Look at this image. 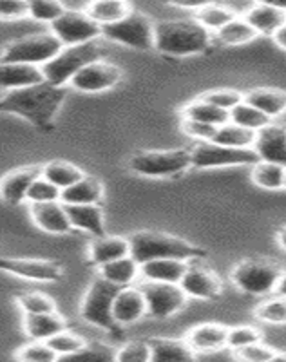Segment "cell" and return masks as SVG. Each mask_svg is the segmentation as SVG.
Listing matches in <instances>:
<instances>
[{
  "instance_id": "ba28073f",
  "label": "cell",
  "mask_w": 286,
  "mask_h": 362,
  "mask_svg": "<svg viewBox=\"0 0 286 362\" xmlns=\"http://www.w3.org/2000/svg\"><path fill=\"white\" fill-rule=\"evenodd\" d=\"M102 37L131 49L151 51L154 49V22L145 13L131 9L122 21L103 25Z\"/></svg>"
},
{
  "instance_id": "6f0895ef",
  "label": "cell",
  "mask_w": 286,
  "mask_h": 362,
  "mask_svg": "<svg viewBox=\"0 0 286 362\" xmlns=\"http://www.w3.org/2000/svg\"><path fill=\"white\" fill-rule=\"evenodd\" d=\"M275 292L281 293V296L286 297V272H285V274H282V277H281V281H279L278 290H275Z\"/></svg>"
},
{
  "instance_id": "f5cc1de1",
  "label": "cell",
  "mask_w": 286,
  "mask_h": 362,
  "mask_svg": "<svg viewBox=\"0 0 286 362\" xmlns=\"http://www.w3.org/2000/svg\"><path fill=\"white\" fill-rule=\"evenodd\" d=\"M214 2H217V0H168V4H172L174 8L193 9V11H198V9L214 4Z\"/></svg>"
},
{
  "instance_id": "7dc6e473",
  "label": "cell",
  "mask_w": 286,
  "mask_h": 362,
  "mask_svg": "<svg viewBox=\"0 0 286 362\" xmlns=\"http://www.w3.org/2000/svg\"><path fill=\"white\" fill-rule=\"evenodd\" d=\"M200 98L205 100V102L212 103V105H216V107L223 109V111H230V109L236 107L237 103L243 102L245 93L236 89H212L203 93Z\"/></svg>"
},
{
  "instance_id": "bcb514c9",
  "label": "cell",
  "mask_w": 286,
  "mask_h": 362,
  "mask_svg": "<svg viewBox=\"0 0 286 362\" xmlns=\"http://www.w3.org/2000/svg\"><path fill=\"white\" fill-rule=\"evenodd\" d=\"M263 341V332L256 326L241 325V326H229V335H227V348L229 350H237L252 342Z\"/></svg>"
},
{
  "instance_id": "6da1fadb",
  "label": "cell",
  "mask_w": 286,
  "mask_h": 362,
  "mask_svg": "<svg viewBox=\"0 0 286 362\" xmlns=\"http://www.w3.org/2000/svg\"><path fill=\"white\" fill-rule=\"evenodd\" d=\"M67 98V87L40 82L35 86L9 89L0 98V115H17L44 132L55 129V118Z\"/></svg>"
},
{
  "instance_id": "7402d4cb",
  "label": "cell",
  "mask_w": 286,
  "mask_h": 362,
  "mask_svg": "<svg viewBox=\"0 0 286 362\" xmlns=\"http://www.w3.org/2000/svg\"><path fill=\"white\" fill-rule=\"evenodd\" d=\"M24 332L29 339L33 341H47L53 337L58 332L69 328V322L66 321V317L55 310V312H44V313H24Z\"/></svg>"
},
{
  "instance_id": "f907efd6",
  "label": "cell",
  "mask_w": 286,
  "mask_h": 362,
  "mask_svg": "<svg viewBox=\"0 0 286 362\" xmlns=\"http://www.w3.org/2000/svg\"><path fill=\"white\" fill-rule=\"evenodd\" d=\"M28 17L25 0H0V21H21Z\"/></svg>"
},
{
  "instance_id": "e575fe53",
  "label": "cell",
  "mask_w": 286,
  "mask_h": 362,
  "mask_svg": "<svg viewBox=\"0 0 286 362\" xmlns=\"http://www.w3.org/2000/svg\"><path fill=\"white\" fill-rule=\"evenodd\" d=\"M42 176H44L45 180H50L53 185L58 187V189L64 190L67 189V187L73 185V183H76L80 177L86 176V173H84L80 167H76V165L69 163V161L57 160L42 165Z\"/></svg>"
},
{
  "instance_id": "8d00e7d4",
  "label": "cell",
  "mask_w": 286,
  "mask_h": 362,
  "mask_svg": "<svg viewBox=\"0 0 286 362\" xmlns=\"http://www.w3.org/2000/svg\"><path fill=\"white\" fill-rule=\"evenodd\" d=\"M253 317L266 325H286V297L281 293H270L253 308Z\"/></svg>"
},
{
  "instance_id": "4316f807",
  "label": "cell",
  "mask_w": 286,
  "mask_h": 362,
  "mask_svg": "<svg viewBox=\"0 0 286 362\" xmlns=\"http://www.w3.org/2000/svg\"><path fill=\"white\" fill-rule=\"evenodd\" d=\"M44 82V74L38 66L21 62H0V87L18 89Z\"/></svg>"
},
{
  "instance_id": "f6af8a7d",
  "label": "cell",
  "mask_w": 286,
  "mask_h": 362,
  "mask_svg": "<svg viewBox=\"0 0 286 362\" xmlns=\"http://www.w3.org/2000/svg\"><path fill=\"white\" fill-rule=\"evenodd\" d=\"M62 189L53 185L50 180H45L44 176H38L33 181V185L29 187L25 202L29 203H45V202H60Z\"/></svg>"
},
{
  "instance_id": "ac0fdd59",
  "label": "cell",
  "mask_w": 286,
  "mask_h": 362,
  "mask_svg": "<svg viewBox=\"0 0 286 362\" xmlns=\"http://www.w3.org/2000/svg\"><path fill=\"white\" fill-rule=\"evenodd\" d=\"M38 176H42V165H28L4 174L0 180V199L8 205H21Z\"/></svg>"
},
{
  "instance_id": "484cf974",
  "label": "cell",
  "mask_w": 286,
  "mask_h": 362,
  "mask_svg": "<svg viewBox=\"0 0 286 362\" xmlns=\"http://www.w3.org/2000/svg\"><path fill=\"white\" fill-rule=\"evenodd\" d=\"M246 22L258 31L259 37H274L281 25L286 24V13L263 2H253L243 15Z\"/></svg>"
},
{
  "instance_id": "db71d44e",
  "label": "cell",
  "mask_w": 286,
  "mask_h": 362,
  "mask_svg": "<svg viewBox=\"0 0 286 362\" xmlns=\"http://www.w3.org/2000/svg\"><path fill=\"white\" fill-rule=\"evenodd\" d=\"M272 38H274V42L278 44V47H281L282 51H286V24L281 25Z\"/></svg>"
},
{
  "instance_id": "4dcf8cb0",
  "label": "cell",
  "mask_w": 286,
  "mask_h": 362,
  "mask_svg": "<svg viewBox=\"0 0 286 362\" xmlns=\"http://www.w3.org/2000/svg\"><path fill=\"white\" fill-rule=\"evenodd\" d=\"M132 9L129 0H91L86 13L98 25H109L122 21Z\"/></svg>"
},
{
  "instance_id": "f35d334b",
  "label": "cell",
  "mask_w": 286,
  "mask_h": 362,
  "mask_svg": "<svg viewBox=\"0 0 286 362\" xmlns=\"http://www.w3.org/2000/svg\"><path fill=\"white\" fill-rule=\"evenodd\" d=\"M237 15L232 9L214 2V4H209L205 6V8L198 9L194 21H196L198 24L203 25V28L207 29V31H210V33H216L217 29H221L225 24H229V22L234 21Z\"/></svg>"
},
{
  "instance_id": "f546056e",
  "label": "cell",
  "mask_w": 286,
  "mask_h": 362,
  "mask_svg": "<svg viewBox=\"0 0 286 362\" xmlns=\"http://www.w3.org/2000/svg\"><path fill=\"white\" fill-rule=\"evenodd\" d=\"M98 276L109 283L116 284V286H129V284H136L139 281V263L132 257L131 254L120 259L109 261V263L98 267Z\"/></svg>"
},
{
  "instance_id": "603a6c76",
  "label": "cell",
  "mask_w": 286,
  "mask_h": 362,
  "mask_svg": "<svg viewBox=\"0 0 286 362\" xmlns=\"http://www.w3.org/2000/svg\"><path fill=\"white\" fill-rule=\"evenodd\" d=\"M131 254V245L129 238H120V235H98L94 238L89 245V261L91 264L98 268L109 261L120 259Z\"/></svg>"
},
{
  "instance_id": "ab89813d",
  "label": "cell",
  "mask_w": 286,
  "mask_h": 362,
  "mask_svg": "<svg viewBox=\"0 0 286 362\" xmlns=\"http://www.w3.org/2000/svg\"><path fill=\"white\" fill-rule=\"evenodd\" d=\"M45 342L58 355V358H73L87 344V341L82 335L69 332V329L58 332V334H55L53 337H50Z\"/></svg>"
},
{
  "instance_id": "b9f144b4",
  "label": "cell",
  "mask_w": 286,
  "mask_h": 362,
  "mask_svg": "<svg viewBox=\"0 0 286 362\" xmlns=\"http://www.w3.org/2000/svg\"><path fill=\"white\" fill-rule=\"evenodd\" d=\"M275 354H278V350L274 346L265 344L263 341L252 342V344H246L232 351L234 358L243 362H272Z\"/></svg>"
},
{
  "instance_id": "7c38bea8",
  "label": "cell",
  "mask_w": 286,
  "mask_h": 362,
  "mask_svg": "<svg viewBox=\"0 0 286 362\" xmlns=\"http://www.w3.org/2000/svg\"><path fill=\"white\" fill-rule=\"evenodd\" d=\"M51 33L62 45L86 44L102 37V25H98L86 11L66 9L55 22H51Z\"/></svg>"
},
{
  "instance_id": "5bb4252c",
  "label": "cell",
  "mask_w": 286,
  "mask_h": 362,
  "mask_svg": "<svg viewBox=\"0 0 286 362\" xmlns=\"http://www.w3.org/2000/svg\"><path fill=\"white\" fill-rule=\"evenodd\" d=\"M201 259L190 261L187 272L180 281V286L188 299L214 300L223 292V281L216 272L200 263Z\"/></svg>"
},
{
  "instance_id": "74e56055",
  "label": "cell",
  "mask_w": 286,
  "mask_h": 362,
  "mask_svg": "<svg viewBox=\"0 0 286 362\" xmlns=\"http://www.w3.org/2000/svg\"><path fill=\"white\" fill-rule=\"evenodd\" d=\"M229 116L232 124L241 125V127L250 129V131H256V132H258L259 129L266 127L270 122H274V119L268 118L265 112H261L259 109L250 105V103L245 102V100L237 103L234 109H230Z\"/></svg>"
},
{
  "instance_id": "836d02e7",
  "label": "cell",
  "mask_w": 286,
  "mask_h": 362,
  "mask_svg": "<svg viewBox=\"0 0 286 362\" xmlns=\"http://www.w3.org/2000/svg\"><path fill=\"white\" fill-rule=\"evenodd\" d=\"M285 170L286 167L272 161H256L250 170V180L256 187L265 190L285 189Z\"/></svg>"
},
{
  "instance_id": "681fc988",
  "label": "cell",
  "mask_w": 286,
  "mask_h": 362,
  "mask_svg": "<svg viewBox=\"0 0 286 362\" xmlns=\"http://www.w3.org/2000/svg\"><path fill=\"white\" fill-rule=\"evenodd\" d=\"M180 129L185 136H188L190 140L196 141H210L216 134V129L210 124H203V122H196V119L181 118Z\"/></svg>"
},
{
  "instance_id": "d4e9b609",
  "label": "cell",
  "mask_w": 286,
  "mask_h": 362,
  "mask_svg": "<svg viewBox=\"0 0 286 362\" xmlns=\"http://www.w3.org/2000/svg\"><path fill=\"white\" fill-rule=\"evenodd\" d=\"M190 261L183 259H151L139 264V279L158 283L180 284Z\"/></svg>"
},
{
  "instance_id": "d590c367",
  "label": "cell",
  "mask_w": 286,
  "mask_h": 362,
  "mask_svg": "<svg viewBox=\"0 0 286 362\" xmlns=\"http://www.w3.org/2000/svg\"><path fill=\"white\" fill-rule=\"evenodd\" d=\"M212 141L219 145H227V147L252 148L253 141H256V131H250V129L241 127V125L232 124L229 119L227 124L219 125L216 129Z\"/></svg>"
},
{
  "instance_id": "60d3db41",
  "label": "cell",
  "mask_w": 286,
  "mask_h": 362,
  "mask_svg": "<svg viewBox=\"0 0 286 362\" xmlns=\"http://www.w3.org/2000/svg\"><path fill=\"white\" fill-rule=\"evenodd\" d=\"M25 2H28V17L45 24L55 22L66 11V6L60 0H25Z\"/></svg>"
},
{
  "instance_id": "83f0119b",
  "label": "cell",
  "mask_w": 286,
  "mask_h": 362,
  "mask_svg": "<svg viewBox=\"0 0 286 362\" xmlns=\"http://www.w3.org/2000/svg\"><path fill=\"white\" fill-rule=\"evenodd\" d=\"M245 102L265 112L268 118L278 119L286 115V90L274 87H256L245 93Z\"/></svg>"
},
{
  "instance_id": "2e32d148",
  "label": "cell",
  "mask_w": 286,
  "mask_h": 362,
  "mask_svg": "<svg viewBox=\"0 0 286 362\" xmlns=\"http://www.w3.org/2000/svg\"><path fill=\"white\" fill-rule=\"evenodd\" d=\"M253 151L259 160L272 161L286 167V125L270 122L266 127L256 132Z\"/></svg>"
},
{
  "instance_id": "44dd1931",
  "label": "cell",
  "mask_w": 286,
  "mask_h": 362,
  "mask_svg": "<svg viewBox=\"0 0 286 362\" xmlns=\"http://www.w3.org/2000/svg\"><path fill=\"white\" fill-rule=\"evenodd\" d=\"M69 223L73 230H82L93 238L105 234V212L102 203H86V205H66Z\"/></svg>"
},
{
  "instance_id": "c3c4849f",
  "label": "cell",
  "mask_w": 286,
  "mask_h": 362,
  "mask_svg": "<svg viewBox=\"0 0 286 362\" xmlns=\"http://www.w3.org/2000/svg\"><path fill=\"white\" fill-rule=\"evenodd\" d=\"M115 361L122 362H149L151 361V348L147 341H129L118 348Z\"/></svg>"
},
{
  "instance_id": "52a82bcc",
  "label": "cell",
  "mask_w": 286,
  "mask_h": 362,
  "mask_svg": "<svg viewBox=\"0 0 286 362\" xmlns=\"http://www.w3.org/2000/svg\"><path fill=\"white\" fill-rule=\"evenodd\" d=\"M118 290L120 286L109 283L102 276L96 277L84 296L82 305H80V317L87 325L96 326L115 335L122 334V326L115 321V315H113V303Z\"/></svg>"
},
{
  "instance_id": "8992f818",
  "label": "cell",
  "mask_w": 286,
  "mask_h": 362,
  "mask_svg": "<svg viewBox=\"0 0 286 362\" xmlns=\"http://www.w3.org/2000/svg\"><path fill=\"white\" fill-rule=\"evenodd\" d=\"M102 57L103 49L96 44V40L86 42V44L64 45L60 53L51 58L50 62H45L40 69L45 82L64 87L71 82V78L82 67L94 62V60H100Z\"/></svg>"
},
{
  "instance_id": "4fadbf2b",
  "label": "cell",
  "mask_w": 286,
  "mask_h": 362,
  "mask_svg": "<svg viewBox=\"0 0 286 362\" xmlns=\"http://www.w3.org/2000/svg\"><path fill=\"white\" fill-rule=\"evenodd\" d=\"M123 80V69L107 60H94L78 71L69 86L80 93H103L118 86Z\"/></svg>"
},
{
  "instance_id": "7bdbcfd3",
  "label": "cell",
  "mask_w": 286,
  "mask_h": 362,
  "mask_svg": "<svg viewBox=\"0 0 286 362\" xmlns=\"http://www.w3.org/2000/svg\"><path fill=\"white\" fill-rule=\"evenodd\" d=\"M17 305L24 313H44L57 310V303L50 296L40 292L21 293L17 296Z\"/></svg>"
},
{
  "instance_id": "8fae6325",
  "label": "cell",
  "mask_w": 286,
  "mask_h": 362,
  "mask_svg": "<svg viewBox=\"0 0 286 362\" xmlns=\"http://www.w3.org/2000/svg\"><path fill=\"white\" fill-rule=\"evenodd\" d=\"M145 300H147V317L151 319H168L180 313L188 305V297L180 284L158 283V281H138Z\"/></svg>"
},
{
  "instance_id": "cb8c5ba5",
  "label": "cell",
  "mask_w": 286,
  "mask_h": 362,
  "mask_svg": "<svg viewBox=\"0 0 286 362\" xmlns=\"http://www.w3.org/2000/svg\"><path fill=\"white\" fill-rule=\"evenodd\" d=\"M147 342L151 348V362H185L198 357L185 337H152Z\"/></svg>"
},
{
  "instance_id": "30bf717a",
  "label": "cell",
  "mask_w": 286,
  "mask_h": 362,
  "mask_svg": "<svg viewBox=\"0 0 286 362\" xmlns=\"http://www.w3.org/2000/svg\"><path fill=\"white\" fill-rule=\"evenodd\" d=\"M193 169L210 170L227 169V167H252L259 161L253 148H236L219 145L216 141H198L190 148Z\"/></svg>"
},
{
  "instance_id": "9a60e30c",
  "label": "cell",
  "mask_w": 286,
  "mask_h": 362,
  "mask_svg": "<svg viewBox=\"0 0 286 362\" xmlns=\"http://www.w3.org/2000/svg\"><path fill=\"white\" fill-rule=\"evenodd\" d=\"M0 272L35 283H57L64 274L57 261L22 259V257H2V255H0Z\"/></svg>"
},
{
  "instance_id": "7a4b0ae2",
  "label": "cell",
  "mask_w": 286,
  "mask_h": 362,
  "mask_svg": "<svg viewBox=\"0 0 286 362\" xmlns=\"http://www.w3.org/2000/svg\"><path fill=\"white\" fill-rule=\"evenodd\" d=\"M212 42V33L194 18L154 24V49L167 57H198L207 53Z\"/></svg>"
},
{
  "instance_id": "f1b7e54d",
  "label": "cell",
  "mask_w": 286,
  "mask_h": 362,
  "mask_svg": "<svg viewBox=\"0 0 286 362\" xmlns=\"http://www.w3.org/2000/svg\"><path fill=\"white\" fill-rule=\"evenodd\" d=\"M60 202L64 205H86L103 202V183L94 176H84L71 187L62 190Z\"/></svg>"
},
{
  "instance_id": "9c48e42d",
  "label": "cell",
  "mask_w": 286,
  "mask_h": 362,
  "mask_svg": "<svg viewBox=\"0 0 286 362\" xmlns=\"http://www.w3.org/2000/svg\"><path fill=\"white\" fill-rule=\"evenodd\" d=\"M64 47L53 33H37L9 42L0 54V62H21L42 67Z\"/></svg>"
},
{
  "instance_id": "d6a6232c",
  "label": "cell",
  "mask_w": 286,
  "mask_h": 362,
  "mask_svg": "<svg viewBox=\"0 0 286 362\" xmlns=\"http://www.w3.org/2000/svg\"><path fill=\"white\" fill-rule=\"evenodd\" d=\"M214 42L221 45H245L259 37L258 31L248 24L243 17H236L225 24L216 33H212Z\"/></svg>"
},
{
  "instance_id": "ee69618b",
  "label": "cell",
  "mask_w": 286,
  "mask_h": 362,
  "mask_svg": "<svg viewBox=\"0 0 286 362\" xmlns=\"http://www.w3.org/2000/svg\"><path fill=\"white\" fill-rule=\"evenodd\" d=\"M15 357L24 362H53L57 361L58 355L51 350L45 341H33L31 339V342L22 346L21 350L15 354Z\"/></svg>"
},
{
  "instance_id": "5b68a950",
  "label": "cell",
  "mask_w": 286,
  "mask_h": 362,
  "mask_svg": "<svg viewBox=\"0 0 286 362\" xmlns=\"http://www.w3.org/2000/svg\"><path fill=\"white\" fill-rule=\"evenodd\" d=\"M129 170L138 176L152 180L176 177L193 169L190 148H168V151H139L129 160Z\"/></svg>"
},
{
  "instance_id": "1f68e13d",
  "label": "cell",
  "mask_w": 286,
  "mask_h": 362,
  "mask_svg": "<svg viewBox=\"0 0 286 362\" xmlns=\"http://www.w3.org/2000/svg\"><path fill=\"white\" fill-rule=\"evenodd\" d=\"M181 118L187 119H196V122H203V124H210L214 127H219V125L227 124L230 119L229 111H223V109L216 107L212 103L205 102L200 96L194 98L193 102H188L187 105H183L180 111Z\"/></svg>"
},
{
  "instance_id": "e0dca14e",
  "label": "cell",
  "mask_w": 286,
  "mask_h": 362,
  "mask_svg": "<svg viewBox=\"0 0 286 362\" xmlns=\"http://www.w3.org/2000/svg\"><path fill=\"white\" fill-rule=\"evenodd\" d=\"M113 315L120 326L135 325L147 317V300L138 283L122 286L118 290L113 303Z\"/></svg>"
},
{
  "instance_id": "3957f363",
  "label": "cell",
  "mask_w": 286,
  "mask_h": 362,
  "mask_svg": "<svg viewBox=\"0 0 286 362\" xmlns=\"http://www.w3.org/2000/svg\"><path fill=\"white\" fill-rule=\"evenodd\" d=\"M131 255L139 264L151 259H203L207 252L187 239L160 230H139L129 235Z\"/></svg>"
},
{
  "instance_id": "ffe728a7",
  "label": "cell",
  "mask_w": 286,
  "mask_h": 362,
  "mask_svg": "<svg viewBox=\"0 0 286 362\" xmlns=\"http://www.w3.org/2000/svg\"><path fill=\"white\" fill-rule=\"evenodd\" d=\"M227 335H229V326L221 322H201L188 329L185 334V341L196 351V355L210 354V351L225 350Z\"/></svg>"
},
{
  "instance_id": "11a10c76",
  "label": "cell",
  "mask_w": 286,
  "mask_h": 362,
  "mask_svg": "<svg viewBox=\"0 0 286 362\" xmlns=\"http://www.w3.org/2000/svg\"><path fill=\"white\" fill-rule=\"evenodd\" d=\"M256 2H263V4H268L279 11L286 13V0H256Z\"/></svg>"
},
{
  "instance_id": "9f6ffc18",
  "label": "cell",
  "mask_w": 286,
  "mask_h": 362,
  "mask_svg": "<svg viewBox=\"0 0 286 362\" xmlns=\"http://www.w3.org/2000/svg\"><path fill=\"white\" fill-rule=\"evenodd\" d=\"M275 239H278V245L281 247V250L286 252V225L279 228L278 238H275Z\"/></svg>"
},
{
  "instance_id": "680465c9",
  "label": "cell",
  "mask_w": 286,
  "mask_h": 362,
  "mask_svg": "<svg viewBox=\"0 0 286 362\" xmlns=\"http://www.w3.org/2000/svg\"><path fill=\"white\" fill-rule=\"evenodd\" d=\"M285 189H286V170H285Z\"/></svg>"
},
{
  "instance_id": "277c9868",
  "label": "cell",
  "mask_w": 286,
  "mask_h": 362,
  "mask_svg": "<svg viewBox=\"0 0 286 362\" xmlns=\"http://www.w3.org/2000/svg\"><path fill=\"white\" fill-rule=\"evenodd\" d=\"M285 270L268 257H246L230 270V281L239 292L256 297L275 293Z\"/></svg>"
},
{
  "instance_id": "d6986e66",
  "label": "cell",
  "mask_w": 286,
  "mask_h": 362,
  "mask_svg": "<svg viewBox=\"0 0 286 362\" xmlns=\"http://www.w3.org/2000/svg\"><path fill=\"white\" fill-rule=\"evenodd\" d=\"M29 214H31V221L47 234H67L73 230L66 205L62 202L31 203Z\"/></svg>"
},
{
  "instance_id": "816d5d0a",
  "label": "cell",
  "mask_w": 286,
  "mask_h": 362,
  "mask_svg": "<svg viewBox=\"0 0 286 362\" xmlns=\"http://www.w3.org/2000/svg\"><path fill=\"white\" fill-rule=\"evenodd\" d=\"M74 357L94 358V361H115L116 351H113L109 346L102 344V342H87Z\"/></svg>"
}]
</instances>
